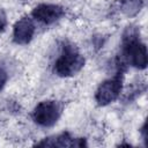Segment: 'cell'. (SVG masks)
I'll use <instances>...</instances> for the list:
<instances>
[{
    "mask_svg": "<svg viewBox=\"0 0 148 148\" xmlns=\"http://www.w3.org/2000/svg\"><path fill=\"white\" fill-rule=\"evenodd\" d=\"M84 65V58L73 45H64L60 56L54 62V73L67 77L76 74Z\"/></svg>",
    "mask_w": 148,
    "mask_h": 148,
    "instance_id": "cell-1",
    "label": "cell"
},
{
    "mask_svg": "<svg viewBox=\"0 0 148 148\" xmlns=\"http://www.w3.org/2000/svg\"><path fill=\"white\" fill-rule=\"evenodd\" d=\"M123 54L126 60L136 68H145L147 66V49L143 43L134 32H128L124 36L123 40Z\"/></svg>",
    "mask_w": 148,
    "mask_h": 148,
    "instance_id": "cell-2",
    "label": "cell"
},
{
    "mask_svg": "<svg viewBox=\"0 0 148 148\" xmlns=\"http://www.w3.org/2000/svg\"><path fill=\"white\" fill-rule=\"evenodd\" d=\"M60 112V105L56 101H43L34 109L32 118L36 124L43 127H50L58 121Z\"/></svg>",
    "mask_w": 148,
    "mask_h": 148,
    "instance_id": "cell-3",
    "label": "cell"
},
{
    "mask_svg": "<svg viewBox=\"0 0 148 148\" xmlns=\"http://www.w3.org/2000/svg\"><path fill=\"white\" fill-rule=\"evenodd\" d=\"M121 88H123V76L121 73H118L112 79L105 80L103 83L99 84L95 95V99L98 103V105H108L118 98Z\"/></svg>",
    "mask_w": 148,
    "mask_h": 148,
    "instance_id": "cell-4",
    "label": "cell"
},
{
    "mask_svg": "<svg viewBox=\"0 0 148 148\" xmlns=\"http://www.w3.org/2000/svg\"><path fill=\"white\" fill-rule=\"evenodd\" d=\"M62 15V7L51 3H40L32 10V17L43 24H52L58 21Z\"/></svg>",
    "mask_w": 148,
    "mask_h": 148,
    "instance_id": "cell-5",
    "label": "cell"
},
{
    "mask_svg": "<svg viewBox=\"0 0 148 148\" xmlns=\"http://www.w3.org/2000/svg\"><path fill=\"white\" fill-rule=\"evenodd\" d=\"M35 34V24L32 18L25 16L20 18L15 25H14V30H13V38L14 42L17 44H28Z\"/></svg>",
    "mask_w": 148,
    "mask_h": 148,
    "instance_id": "cell-6",
    "label": "cell"
},
{
    "mask_svg": "<svg viewBox=\"0 0 148 148\" xmlns=\"http://www.w3.org/2000/svg\"><path fill=\"white\" fill-rule=\"evenodd\" d=\"M53 141H44L38 143V146H52V147H81L84 146V141L81 139H74L72 136H69L68 133H62L58 136H56L54 139H52Z\"/></svg>",
    "mask_w": 148,
    "mask_h": 148,
    "instance_id": "cell-7",
    "label": "cell"
},
{
    "mask_svg": "<svg viewBox=\"0 0 148 148\" xmlns=\"http://www.w3.org/2000/svg\"><path fill=\"white\" fill-rule=\"evenodd\" d=\"M140 7H141L140 1H138V0H126V2L124 5V10L127 14H134L138 10H140Z\"/></svg>",
    "mask_w": 148,
    "mask_h": 148,
    "instance_id": "cell-8",
    "label": "cell"
},
{
    "mask_svg": "<svg viewBox=\"0 0 148 148\" xmlns=\"http://www.w3.org/2000/svg\"><path fill=\"white\" fill-rule=\"evenodd\" d=\"M6 82H7V73L2 68H0V89L3 88Z\"/></svg>",
    "mask_w": 148,
    "mask_h": 148,
    "instance_id": "cell-9",
    "label": "cell"
},
{
    "mask_svg": "<svg viewBox=\"0 0 148 148\" xmlns=\"http://www.w3.org/2000/svg\"><path fill=\"white\" fill-rule=\"evenodd\" d=\"M5 27H6V16H5L3 12L0 10V31H2Z\"/></svg>",
    "mask_w": 148,
    "mask_h": 148,
    "instance_id": "cell-10",
    "label": "cell"
}]
</instances>
